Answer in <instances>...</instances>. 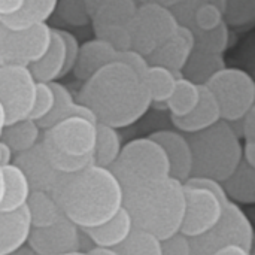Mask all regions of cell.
I'll return each mask as SVG.
<instances>
[{
	"mask_svg": "<svg viewBox=\"0 0 255 255\" xmlns=\"http://www.w3.org/2000/svg\"><path fill=\"white\" fill-rule=\"evenodd\" d=\"M96 130L97 136L94 148V164L109 169L120 155V151L123 148L118 128L97 123Z\"/></svg>",
	"mask_w": 255,
	"mask_h": 255,
	"instance_id": "cell-30",
	"label": "cell"
},
{
	"mask_svg": "<svg viewBox=\"0 0 255 255\" xmlns=\"http://www.w3.org/2000/svg\"><path fill=\"white\" fill-rule=\"evenodd\" d=\"M137 6L136 0H103L91 22L93 25L115 24L128 27L137 12Z\"/></svg>",
	"mask_w": 255,
	"mask_h": 255,
	"instance_id": "cell-28",
	"label": "cell"
},
{
	"mask_svg": "<svg viewBox=\"0 0 255 255\" xmlns=\"http://www.w3.org/2000/svg\"><path fill=\"white\" fill-rule=\"evenodd\" d=\"M187 140L193 154V178L223 182L242 161V142L224 120L202 131L187 134Z\"/></svg>",
	"mask_w": 255,
	"mask_h": 255,
	"instance_id": "cell-4",
	"label": "cell"
},
{
	"mask_svg": "<svg viewBox=\"0 0 255 255\" xmlns=\"http://www.w3.org/2000/svg\"><path fill=\"white\" fill-rule=\"evenodd\" d=\"M242 124H244V142H255V106L242 117Z\"/></svg>",
	"mask_w": 255,
	"mask_h": 255,
	"instance_id": "cell-43",
	"label": "cell"
},
{
	"mask_svg": "<svg viewBox=\"0 0 255 255\" xmlns=\"http://www.w3.org/2000/svg\"><path fill=\"white\" fill-rule=\"evenodd\" d=\"M28 248L36 255H60L81 251V229L63 217L48 227H31Z\"/></svg>",
	"mask_w": 255,
	"mask_h": 255,
	"instance_id": "cell-13",
	"label": "cell"
},
{
	"mask_svg": "<svg viewBox=\"0 0 255 255\" xmlns=\"http://www.w3.org/2000/svg\"><path fill=\"white\" fill-rule=\"evenodd\" d=\"M55 4L57 0H24V4L19 12L1 18L0 22L13 30L27 28L39 22H46L51 15H54Z\"/></svg>",
	"mask_w": 255,
	"mask_h": 255,
	"instance_id": "cell-25",
	"label": "cell"
},
{
	"mask_svg": "<svg viewBox=\"0 0 255 255\" xmlns=\"http://www.w3.org/2000/svg\"><path fill=\"white\" fill-rule=\"evenodd\" d=\"M255 19V0H226L224 21L229 27H247Z\"/></svg>",
	"mask_w": 255,
	"mask_h": 255,
	"instance_id": "cell-34",
	"label": "cell"
},
{
	"mask_svg": "<svg viewBox=\"0 0 255 255\" xmlns=\"http://www.w3.org/2000/svg\"><path fill=\"white\" fill-rule=\"evenodd\" d=\"M117 51L100 39H93L79 46V54L73 66V73L76 79L87 81L97 70L109 63L117 61Z\"/></svg>",
	"mask_w": 255,
	"mask_h": 255,
	"instance_id": "cell-19",
	"label": "cell"
},
{
	"mask_svg": "<svg viewBox=\"0 0 255 255\" xmlns=\"http://www.w3.org/2000/svg\"><path fill=\"white\" fill-rule=\"evenodd\" d=\"M123 208L133 227L160 241L178 233L185 212L184 184L172 176L123 190Z\"/></svg>",
	"mask_w": 255,
	"mask_h": 255,
	"instance_id": "cell-3",
	"label": "cell"
},
{
	"mask_svg": "<svg viewBox=\"0 0 255 255\" xmlns=\"http://www.w3.org/2000/svg\"><path fill=\"white\" fill-rule=\"evenodd\" d=\"M87 255H118V253L114 248H103V247H94L90 250Z\"/></svg>",
	"mask_w": 255,
	"mask_h": 255,
	"instance_id": "cell-50",
	"label": "cell"
},
{
	"mask_svg": "<svg viewBox=\"0 0 255 255\" xmlns=\"http://www.w3.org/2000/svg\"><path fill=\"white\" fill-rule=\"evenodd\" d=\"M242 160L255 167V142H244V145H242Z\"/></svg>",
	"mask_w": 255,
	"mask_h": 255,
	"instance_id": "cell-45",
	"label": "cell"
},
{
	"mask_svg": "<svg viewBox=\"0 0 255 255\" xmlns=\"http://www.w3.org/2000/svg\"><path fill=\"white\" fill-rule=\"evenodd\" d=\"M161 255H191L190 238L181 232L161 241Z\"/></svg>",
	"mask_w": 255,
	"mask_h": 255,
	"instance_id": "cell-40",
	"label": "cell"
},
{
	"mask_svg": "<svg viewBox=\"0 0 255 255\" xmlns=\"http://www.w3.org/2000/svg\"><path fill=\"white\" fill-rule=\"evenodd\" d=\"M181 76H182L181 73H175L166 67L149 66L143 79L146 82V87H148V91L151 96V102L166 105V102L169 100V97L172 96V93L175 90L176 79Z\"/></svg>",
	"mask_w": 255,
	"mask_h": 255,
	"instance_id": "cell-31",
	"label": "cell"
},
{
	"mask_svg": "<svg viewBox=\"0 0 255 255\" xmlns=\"http://www.w3.org/2000/svg\"><path fill=\"white\" fill-rule=\"evenodd\" d=\"M212 255H251V251L239 247V245H229L224 247L221 250H218L217 253H214Z\"/></svg>",
	"mask_w": 255,
	"mask_h": 255,
	"instance_id": "cell-46",
	"label": "cell"
},
{
	"mask_svg": "<svg viewBox=\"0 0 255 255\" xmlns=\"http://www.w3.org/2000/svg\"><path fill=\"white\" fill-rule=\"evenodd\" d=\"M117 61L124 63L126 66H128L130 69H133L140 76H145V73H146V70L149 67V63H148L146 57H143L142 54L136 52L134 49L120 51L117 54Z\"/></svg>",
	"mask_w": 255,
	"mask_h": 255,
	"instance_id": "cell-42",
	"label": "cell"
},
{
	"mask_svg": "<svg viewBox=\"0 0 255 255\" xmlns=\"http://www.w3.org/2000/svg\"><path fill=\"white\" fill-rule=\"evenodd\" d=\"M51 196L63 215L79 229L100 226L123 208L121 184L108 167L97 164L61 173Z\"/></svg>",
	"mask_w": 255,
	"mask_h": 255,
	"instance_id": "cell-2",
	"label": "cell"
},
{
	"mask_svg": "<svg viewBox=\"0 0 255 255\" xmlns=\"http://www.w3.org/2000/svg\"><path fill=\"white\" fill-rule=\"evenodd\" d=\"M31 230L27 206L12 212L0 211V255H9L27 244Z\"/></svg>",
	"mask_w": 255,
	"mask_h": 255,
	"instance_id": "cell-18",
	"label": "cell"
},
{
	"mask_svg": "<svg viewBox=\"0 0 255 255\" xmlns=\"http://www.w3.org/2000/svg\"><path fill=\"white\" fill-rule=\"evenodd\" d=\"M133 223L128 215V212L121 208L111 220L106 223L96 226V227H88V229H81V232L96 245V247H103V248H115L120 245L131 232Z\"/></svg>",
	"mask_w": 255,
	"mask_h": 255,
	"instance_id": "cell-21",
	"label": "cell"
},
{
	"mask_svg": "<svg viewBox=\"0 0 255 255\" xmlns=\"http://www.w3.org/2000/svg\"><path fill=\"white\" fill-rule=\"evenodd\" d=\"M12 163L22 170L31 191H45L51 194L61 176V173L52 167L42 140H39L30 149L16 154Z\"/></svg>",
	"mask_w": 255,
	"mask_h": 255,
	"instance_id": "cell-14",
	"label": "cell"
},
{
	"mask_svg": "<svg viewBox=\"0 0 255 255\" xmlns=\"http://www.w3.org/2000/svg\"><path fill=\"white\" fill-rule=\"evenodd\" d=\"M25 206L30 214L31 227H48L64 217L54 197L45 191H31Z\"/></svg>",
	"mask_w": 255,
	"mask_h": 255,
	"instance_id": "cell-27",
	"label": "cell"
},
{
	"mask_svg": "<svg viewBox=\"0 0 255 255\" xmlns=\"http://www.w3.org/2000/svg\"><path fill=\"white\" fill-rule=\"evenodd\" d=\"M226 67L224 55L209 51H203L194 46L181 75L196 85H206V82L221 69Z\"/></svg>",
	"mask_w": 255,
	"mask_h": 255,
	"instance_id": "cell-22",
	"label": "cell"
},
{
	"mask_svg": "<svg viewBox=\"0 0 255 255\" xmlns=\"http://www.w3.org/2000/svg\"><path fill=\"white\" fill-rule=\"evenodd\" d=\"M200 99V85H196L190 79L181 76L176 79L175 90L169 100L166 102V108L170 112V117H185L188 115Z\"/></svg>",
	"mask_w": 255,
	"mask_h": 255,
	"instance_id": "cell-29",
	"label": "cell"
},
{
	"mask_svg": "<svg viewBox=\"0 0 255 255\" xmlns=\"http://www.w3.org/2000/svg\"><path fill=\"white\" fill-rule=\"evenodd\" d=\"M109 170L123 190L170 176L169 160L163 148L151 137L134 139L124 145Z\"/></svg>",
	"mask_w": 255,
	"mask_h": 255,
	"instance_id": "cell-5",
	"label": "cell"
},
{
	"mask_svg": "<svg viewBox=\"0 0 255 255\" xmlns=\"http://www.w3.org/2000/svg\"><path fill=\"white\" fill-rule=\"evenodd\" d=\"M196 37V48L215 52V54H224V51L230 46L232 42V33L230 27L224 21L217 28L209 31H197L194 33Z\"/></svg>",
	"mask_w": 255,
	"mask_h": 255,
	"instance_id": "cell-33",
	"label": "cell"
},
{
	"mask_svg": "<svg viewBox=\"0 0 255 255\" xmlns=\"http://www.w3.org/2000/svg\"><path fill=\"white\" fill-rule=\"evenodd\" d=\"M221 120L220 105L206 85H200V99L196 108L185 117H172L173 126L185 134L202 131Z\"/></svg>",
	"mask_w": 255,
	"mask_h": 255,
	"instance_id": "cell-17",
	"label": "cell"
},
{
	"mask_svg": "<svg viewBox=\"0 0 255 255\" xmlns=\"http://www.w3.org/2000/svg\"><path fill=\"white\" fill-rule=\"evenodd\" d=\"M54 13H57L64 24L72 27H85L91 22L84 0H57Z\"/></svg>",
	"mask_w": 255,
	"mask_h": 255,
	"instance_id": "cell-35",
	"label": "cell"
},
{
	"mask_svg": "<svg viewBox=\"0 0 255 255\" xmlns=\"http://www.w3.org/2000/svg\"><path fill=\"white\" fill-rule=\"evenodd\" d=\"M40 139V127L37 126L36 121L30 118H24L16 123L7 124L0 136V140H3L12 149L13 154H19L30 149Z\"/></svg>",
	"mask_w": 255,
	"mask_h": 255,
	"instance_id": "cell-26",
	"label": "cell"
},
{
	"mask_svg": "<svg viewBox=\"0 0 255 255\" xmlns=\"http://www.w3.org/2000/svg\"><path fill=\"white\" fill-rule=\"evenodd\" d=\"M185 212L181 233L187 238H196L211 230L223 214V200L215 193L202 187L185 185Z\"/></svg>",
	"mask_w": 255,
	"mask_h": 255,
	"instance_id": "cell-12",
	"label": "cell"
},
{
	"mask_svg": "<svg viewBox=\"0 0 255 255\" xmlns=\"http://www.w3.org/2000/svg\"><path fill=\"white\" fill-rule=\"evenodd\" d=\"M254 230L247 214L232 200L223 203V214L218 223L206 233L190 238L191 255H212L229 245H239L253 251Z\"/></svg>",
	"mask_w": 255,
	"mask_h": 255,
	"instance_id": "cell-6",
	"label": "cell"
},
{
	"mask_svg": "<svg viewBox=\"0 0 255 255\" xmlns=\"http://www.w3.org/2000/svg\"><path fill=\"white\" fill-rule=\"evenodd\" d=\"M57 31L60 33L63 42H64V49H66V61H64V69H63V76H66L67 73H70L73 70V66L76 63L78 54H79V42L78 39L67 30H61L57 28Z\"/></svg>",
	"mask_w": 255,
	"mask_h": 255,
	"instance_id": "cell-41",
	"label": "cell"
},
{
	"mask_svg": "<svg viewBox=\"0 0 255 255\" xmlns=\"http://www.w3.org/2000/svg\"><path fill=\"white\" fill-rule=\"evenodd\" d=\"M229 200L238 205L255 203V167L247 161H241L235 172L221 182Z\"/></svg>",
	"mask_w": 255,
	"mask_h": 255,
	"instance_id": "cell-23",
	"label": "cell"
},
{
	"mask_svg": "<svg viewBox=\"0 0 255 255\" xmlns=\"http://www.w3.org/2000/svg\"><path fill=\"white\" fill-rule=\"evenodd\" d=\"M66 61V49L64 42L57 31V28H51V42L46 52L33 64L28 66L36 82H52L63 76Z\"/></svg>",
	"mask_w": 255,
	"mask_h": 255,
	"instance_id": "cell-20",
	"label": "cell"
},
{
	"mask_svg": "<svg viewBox=\"0 0 255 255\" xmlns=\"http://www.w3.org/2000/svg\"><path fill=\"white\" fill-rule=\"evenodd\" d=\"M149 137L163 148L169 160L170 176L184 184L191 176L193 169V154L187 136L181 131L160 130L152 133Z\"/></svg>",
	"mask_w": 255,
	"mask_h": 255,
	"instance_id": "cell-16",
	"label": "cell"
},
{
	"mask_svg": "<svg viewBox=\"0 0 255 255\" xmlns=\"http://www.w3.org/2000/svg\"><path fill=\"white\" fill-rule=\"evenodd\" d=\"M3 194H4V179H3V172H1V167H0V203H1Z\"/></svg>",
	"mask_w": 255,
	"mask_h": 255,
	"instance_id": "cell-52",
	"label": "cell"
},
{
	"mask_svg": "<svg viewBox=\"0 0 255 255\" xmlns=\"http://www.w3.org/2000/svg\"><path fill=\"white\" fill-rule=\"evenodd\" d=\"M102 3H103V0H84L85 10H87L88 16H90L91 19H93L94 15L97 13V10H99V7L102 6Z\"/></svg>",
	"mask_w": 255,
	"mask_h": 255,
	"instance_id": "cell-48",
	"label": "cell"
},
{
	"mask_svg": "<svg viewBox=\"0 0 255 255\" xmlns=\"http://www.w3.org/2000/svg\"><path fill=\"white\" fill-rule=\"evenodd\" d=\"M12 157H13L12 149L3 140H0V167L10 164L12 163Z\"/></svg>",
	"mask_w": 255,
	"mask_h": 255,
	"instance_id": "cell-47",
	"label": "cell"
},
{
	"mask_svg": "<svg viewBox=\"0 0 255 255\" xmlns=\"http://www.w3.org/2000/svg\"><path fill=\"white\" fill-rule=\"evenodd\" d=\"M24 0H0V19L15 15L21 10Z\"/></svg>",
	"mask_w": 255,
	"mask_h": 255,
	"instance_id": "cell-44",
	"label": "cell"
},
{
	"mask_svg": "<svg viewBox=\"0 0 255 255\" xmlns=\"http://www.w3.org/2000/svg\"><path fill=\"white\" fill-rule=\"evenodd\" d=\"M6 123H7L6 111H4L3 105L0 103V136H1V133H3V128L6 127Z\"/></svg>",
	"mask_w": 255,
	"mask_h": 255,
	"instance_id": "cell-51",
	"label": "cell"
},
{
	"mask_svg": "<svg viewBox=\"0 0 255 255\" xmlns=\"http://www.w3.org/2000/svg\"><path fill=\"white\" fill-rule=\"evenodd\" d=\"M223 22H224V9L214 3H205L200 7H197L194 13L193 33L214 30Z\"/></svg>",
	"mask_w": 255,
	"mask_h": 255,
	"instance_id": "cell-37",
	"label": "cell"
},
{
	"mask_svg": "<svg viewBox=\"0 0 255 255\" xmlns=\"http://www.w3.org/2000/svg\"><path fill=\"white\" fill-rule=\"evenodd\" d=\"M1 172L4 179V194L0 203V211L12 212L25 206L31 190L22 170L16 164L10 163L3 166Z\"/></svg>",
	"mask_w": 255,
	"mask_h": 255,
	"instance_id": "cell-24",
	"label": "cell"
},
{
	"mask_svg": "<svg viewBox=\"0 0 255 255\" xmlns=\"http://www.w3.org/2000/svg\"><path fill=\"white\" fill-rule=\"evenodd\" d=\"M78 103L87 106L97 123L114 128L137 123L151 108L143 76L121 61H114L84 81Z\"/></svg>",
	"mask_w": 255,
	"mask_h": 255,
	"instance_id": "cell-1",
	"label": "cell"
},
{
	"mask_svg": "<svg viewBox=\"0 0 255 255\" xmlns=\"http://www.w3.org/2000/svg\"><path fill=\"white\" fill-rule=\"evenodd\" d=\"M179 0H136L137 4H158L164 7H173Z\"/></svg>",
	"mask_w": 255,
	"mask_h": 255,
	"instance_id": "cell-49",
	"label": "cell"
},
{
	"mask_svg": "<svg viewBox=\"0 0 255 255\" xmlns=\"http://www.w3.org/2000/svg\"><path fill=\"white\" fill-rule=\"evenodd\" d=\"M36 84L28 67L0 66V103L6 111V126L28 117L36 96Z\"/></svg>",
	"mask_w": 255,
	"mask_h": 255,
	"instance_id": "cell-10",
	"label": "cell"
},
{
	"mask_svg": "<svg viewBox=\"0 0 255 255\" xmlns=\"http://www.w3.org/2000/svg\"><path fill=\"white\" fill-rule=\"evenodd\" d=\"M196 37L193 30L188 27L179 25L176 33L155 48L148 57L149 66H161L175 73H181L182 67L185 66L191 51L194 49Z\"/></svg>",
	"mask_w": 255,
	"mask_h": 255,
	"instance_id": "cell-15",
	"label": "cell"
},
{
	"mask_svg": "<svg viewBox=\"0 0 255 255\" xmlns=\"http://www.w3.org/2000/svg\"><path fill=\"white\" fill-rule=\"evenodd\" d=\"M97 123L82 117H70L46 128L42 140L52 145L63 154L87 157L94 154Z\"/></svg>",
	"mask_w": 255,
	"mask_h": 255,
	"instance_id": "cell-11",
	"label": "cell"
},
{
	"mask_svg": "<svg viewBox=\"0 0 255 255\" xmlns=\"http://www.w3.org/2000/svg\"><path fill=\"white\" fill-rule=\"evenodd\" d=\"M60 255H87V253H82V251H76V253H69V254H60Z\"/></svg>",
	"mask_w": 255,
	"mask_h": 255,
	"instance_id": "cell-53",
	"label": "cell"
},
{
	"mask_svg": "<svg viewBox=\"0 0 255 255\" xmlns=\"http://www.w3.org/2000/svg\"><path fill=\"white\" fill-rule=\"evenodd\" d=\"M205 3H214L223 9L226 7V0H179L173 7H170V10L173 12L179 25L194 30V13L197 7H200Z\"/></svg>",
	"mask_w": 255,
	"mask_h": 255,
	"instance_id": "cell-38",
	"label": "cell"
},
{
	"mask_svg": "<svg viewBox=\"0 0 255 255\" xmlns=\"http://www.w3.org/2000/svg\"><path fill=\"white\" fill-rule=\"evenodd\" d=\"M96 39H100L111 45L117 52L120 51H127L131 49V42H130V33L128 28L124 25H93Z\"/></svg>",
	"mask_w": 255,
	"mask_h": 255,
	"instance_id": "cell-36",
	"label": "cell"
},
{
	"mask_svg": "<svg viewBox=\"0 0 255 255\" xmlns=\"http://www.w3.org/2000/svg\"><path fill=\"white\" fill-rule=\"evenodd\" d=\"M52 105H54V93H52L51 84L49 82H37L34 102H33L31 111L27 118L39 123L51 112Z\"/></svg>",
	"mask_w": 255,
	"mask_h": 255,
	"instance_id": "cell-39",
	"label": "cell"
},
{
	"mask_svg": "<svg viewBox=\"0 0 255 255\" xmlns=\"http://www.w3.org/2000/svg\"><path fill=\"white\" fill-rule=\"evenodd\" d=\"M206 87L215 96L224 121L239 120L255 106L254 79L242 69L224 67L206 82Z\"/></svg>",
	"mask_w": 255,
	"mask_h": 255,
	"instance_id": "cell-7",
	"label": "cell"
},
{
	"mask_svg": "<svg viewBox=\"0 0 255 255\" xmlns=\"http://www.w3.org/2000/svg\"><path fill=\"white\" fill-rule=\"evenodd\" d=\"M51 42V27L46 22L13 30L0 22V66L28 67L37 61Z\"/></svg>",
	"mask_w": 255,
	"mask_h": 255,
	"instance_id": "cell-9",
	"label": "cell"
},
{
	"mask_svg": "<svg viewBox=\"0 0 255 255\" xmlns=\"http://www.w3.org/2000/svg\"><path fill=\"white\" fill-rule=\"evenodd\" d=\"M114 250L118 255H161V241L145 230L133 227L128 236Z\"/></svg>",
	"mask_w": 255,
	"mask_h": 255,
	"instance_id": "cell-32",
	"label": "cell"
},
{
	"mask_svg": "<svg viewBox=\"0 0 255 255\" xmlns=\"http://www.w3.org/2000/svg\"><path fill=\"white\" fill-rule=\"evenodd\" d=\"M179 27L173 12L158 4H139L128 24L131 49L148 57L155 48L170 39Z\"/></svg>",
	"mask_w": 255,
	"mask_h": 255,
	"instance_id": "cell-8",
	"label": "cell"
}]
</instances>
